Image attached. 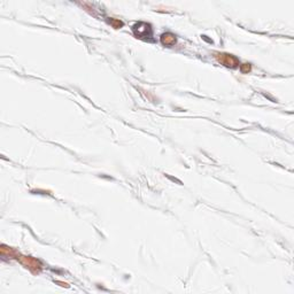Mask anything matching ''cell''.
<instances>
[{
    "label": "cell",
    "mask_w": 294,
    "mask_h": 294,
    "mask_svg": "<svg viewBox=\"0 0 294 294\" xmlns=\"http://www.w3.org/2000/svg\"><path fill=\"white\" fill-rule=\"evenodd\" d=\"M162 42L166 44V45H170V44L175 43L176 38L172 35H170V33H167V35H163V36H162Z\"/></svg>",
    "instance_id": "1"
}]
</instances>
